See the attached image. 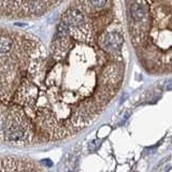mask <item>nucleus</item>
<instances>
[{"mask_svg": "<svg viewBox=\"0 0 172 172\" xmlns=\"http://www.w3.org/2000/svg\"><path fill=\"white\" fill-rule=\"evenodd\" d=\"M145 10L141 22L129 26L139 62L149 73L171 72L172 0H136Z\"/></svg>", "mask_w": 172, "mask_h": 172, "instance_id": "f257e3e1", "label": "nucleus"}, {"mask_svg": "<svg viewBox=\"0 0 172 172\" xmlns=\"http://www.w3.org/2000/svg\"><path fill=\"white\" fill-rule=\"evenodd\" d=\"M85 1L91 6V8L99 10V9H103L104 6H108V3L111 0H85Z\"/></svg>", "mask_w": 172, "mask_h": 172, "instance_id": "f03ea898", "label": "nucleus"}, {"mask_svg": "<svg viewBox=\"0 0 172 172\" xmlns=\"http://www.w3.org/2000/svg\"><path fill=\"white\" fill-rule=\"evenodd\" d=\"M166 88L168 89V90H171V89H172V81H170L168 84H167V87H166Z\"/></svg>", "mask_w": 172, "mask_h": 172, "instance_id": "7ed1b4c3", "label": "nucleus"}]
</instances>
